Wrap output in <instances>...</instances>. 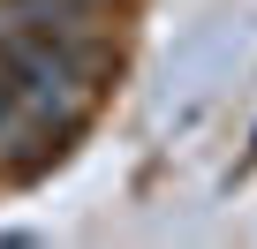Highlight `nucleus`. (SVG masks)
<instances>
[{
  "mask_svg": "<svg viewBox=\"0 0 257 249\" xmlns=\"http://www.w3.org/2000/svg\"><path fill=\"white\" fill-rule=\"evenodd\" d=\"M0 91H8L46 136H68L91 106V46L0 23Z\"/></svg>",
  "mask_w": 257,
  "mask_h": 249,
  "instance_id": "1",
  "label": "nucleus"
},
{
  "mask_svg": "<svg viewBox=\"0 0 257 249\" xmlns=\"http://www.w3.org/2000/svg\"><path fill=\"white\" fill-rule=\"evenodd\" d=\"M242 166H257V144H249V159H242Z\"/></svg>",
  "mask_w": 257,
  "mask_h": 249,
  "instance_id": "2",
  "label": "nucleus"
}]
</instances>
